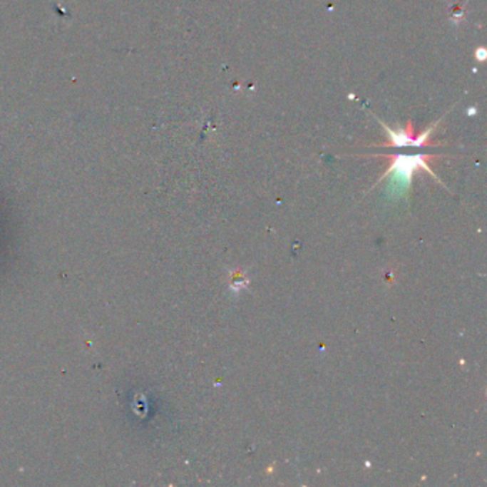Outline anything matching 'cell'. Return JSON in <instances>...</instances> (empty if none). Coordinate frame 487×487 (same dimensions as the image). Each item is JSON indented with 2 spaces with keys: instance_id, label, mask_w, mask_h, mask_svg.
<instances>
[{
  "instance_id": "3957f363",
  "label": "cell",
  "mask_w": 487,
  "mask_h": 487,
  "mask_svg": "<svg viewBox=\"0 0 487 487\" xmlns=\"http://www.w3.org/2000/svg\"><path fill=\"white\" fill-rule=\"evenodd\" d=\"M476 59H477L478 62H483V61L486 59V49H484V48H478V49L476 51Z\"/></svg>"
},
{
  "instance_id": "6da1fadb",
  "label": "cell",
  "mask_w": 487,
  "mask_h": 487,
  "mask_svg": "<svg viewBox=\"0 0 487 487\" xmlns=\"http://www.w3.org/2000/svg\"><path fill=\"white\" fill-rule=\"evenodd\" d=\"M386 158L390 159V166L383 173L381 179L390 178L389 192L394 198L406 195V192L409 190L411 185L413 173L417 169H424L434 179H437L429 166V160L434 158L431 155L430 156L429 155H390Z\"/></svg>"
},
{
  "instance_id": "7a4b0ae2",
  "label": "cell",
  "mask_w": 487,
  "mask_h": 487,
  "mask_svg": "<svg viewBox=\"0 0 487 487\" xmlns=\"http://www.w3.org/2000/svg\"><path fill=\"white\" fill-rule=\"evenodd\" d=\"M379 123L383 126V129L387 132L389 135V142L383 143V145H379L381 148H406V146H410V148H423L426 145H429V139H430V133L434 130V128L437 126L439 122H436L433 126H430L427 130H424L423 133L420 135H414V129L411 126V123L409 122L406 128L400 129V130H394V129H390L387 125H384L383 122L379 121Z\"/></svg>"
}]
</instances>
